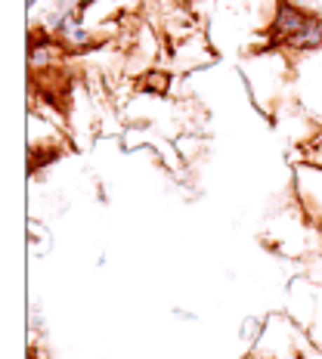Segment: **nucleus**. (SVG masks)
I'll return each instance as SVG.
<instances>
[{"label":"nucleus","instance_id":"obj_5","mask_svg":"<svg viewBox=\"0 0 322 359\" xmlns=\"http://www.w3.org/2000/svg\"><path fill=\"white\" fill-rule=\"evenodd\" d=\"M174 316H177V319H186V323H199V316H196V313H189V310H180V306L174 310Z\"/></svg>","mask_w":322,"mask_h":359},{"label":"nucleus","instance_id":"obj_1","mask_svg":"<svg viewBox=\"0 0 322 359\" xmlns=\"http://www.w3.org/2000/svg\"><path fill=\"white\" fill-rule=\"evenodd\" d=\"M310 19H313V10L279 0V4H276V13H273V22H269V37H273V43L282 47L288 37H295L301 28H307Z\"/></svg>","mask_w":322,"mask_h":359},{"label":"nucleus","instance_id":"obj_2","mask_svg":"<svg viewBox=\"0 0 322 359\" xmlns=\"http://www.w3.org/2000/svg\"><path fill=\"white\" fill-rule=\"evenodd\" d=\"M297 192H301V201L307 208V214L322 226V168L313 164V168H297Z\"/></svg>","mask_w":322,"mask_h":359},{"label":"nucleus","instance_id":"obj_3","mask_svg":"<svg viewBox=\"0 0 322 359\" xmlns=\"http://www.w3.org/2000/svg\"><path fill=\"white\" fill-rule=\"evenodd\" d=\"M282 47H288L291 53H301V56L319 53V50H322V16H319V13H313V19L307 22V28H301L295 37H288Z\"/></svg>","mask_w":322,"mask_h":359},{"label":"nucleus","instance_id":"obj_7","mask_svg":"<svg viewBox=\"0 0 322 359\" xmlns=\"http://www.w3.org/2000/svg\"><path fill=\"white\" fill-rule=\"evenodd\" d=\"M34 4H37V0H28V6H34Z\"/></svg>","mask_w":322,"mask_h":359},{"label":"nucleus","instance_id":"obj_6","mask_svg":"<svg viewBox=\"0 0 322 359\" xmlns=\"http://www.w3.org/2000/svg\"><path fill=\"white\" fill-rule=\"evenodd\" d=\"M286 4H295V6H307V0H286Z\"/></svg>","mask_w":322,"mask_h":359},{"label":"nucleus","instance_id":"obj_4","mask_svg":"<svg viewBox=\"0 0 322 359\" xmlns=\"http://www.w3.org/2000/svg\"><path fill=\"white\" fill-rule=\"evenodd\" d=\"M310 161H313V164H319V168H322V140L310 149Z\"/></svg>","mask_w":322,"mask_h":359}]
</instances>
